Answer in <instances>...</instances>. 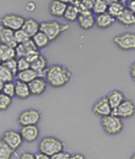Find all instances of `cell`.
<instances>
[{
    "label": "cell",
    "instance_id": "cb8c5ba5",
    "mask_svg": "<svg viewBox=\"0 0 135 159\" xmlns=\"http://www.w3.org/2000/svg\"><path fill=\"white\" fill-rule=\"evenodd\" d=\"M47 67H49V66H47V61H46V58L42 54H40V56H38L34 62L31 63V68H33L34 71L41 73L44 77H45L46 68Z\"/></svg>",
    "mask_w": 135,
    "mask_h": 159
},
{
    "label": "cell",
    "instance_id": "30bf717a",
    "mask_svg": "<svg viewBox=\"0 0 135 159\" xmlns=\"http://www.w3.org/2000/svg\"><path fill=\"white\" fill-rule=\"evenodd\" d=\"M92 113H95L96 116H100V118L113 113V109L109 104V101L107 99V95L96 101L95 104L92 105Z\"/></svg>",
    "mask_w": 135,
    "mask_h": 159
},
{
    "label": "cell",
    "instance_id": "681fc988",
    "mask_svg": "<svg viewBox=\"0 0 135 159\" xmlns=\"http://www.w3.org/2000/svg\"><path fill=\"white\" fill-rule=\"evenodd\" d=\"M125 1H128V0H124V2H125Z\"/></svg>",
    "mask_w": 135,
    "mask_h": 159
},
{
    "label": "cell",
    "instance_id": "f1b7e54d",
    "mask_svg": "<svg viewBox=\"0 0 135 159\" xmlns=\"http://www.w3.org/2000/svg\"><path fill=\"white\" fill-rule=\"evenodd\" d=\"M14 77H15L14 74L1 63V64H0V80H1L3 83H7V82H12Z\"/></svg>",
    "mask_w": 135,
    "mask_h": 159
},
{
    "label": "cell",
    "instance_id": "60d3db41",
    "mask_svg": "<svg viewBox=\"0 0 135 159\" xmlns=\"http://www.w3.org/2000/svg\"><path fill=\"white\" fill-rule=\"evenodd\" d=\"M35 157H36V159H51V156L42 152V151H38L37 153H35Z\"/></svg>",
    "mask_w": 135,
    "mask_h": 159
},
{
    "label": "cell",
    "instance_id": "7402d4cb",
    "mask_svg": "<svg viewBox=\"0 0 135 159\" xmlns=\"http://www.w3.org/2000/svg\"><path fill=\"white\" fill-rule=\"evenodd\" d=\"M107 99L109 101V104L112 107V109H116L118 105L121 104L123 102L124 100H125V97H124V93L119 90H113L108 93L107 95Z\"/></svg>",
    "mask_w": 135,
    "mask_h": 159
},
{
    "label": "cell",
    "instance_id": "ba28073f",
    "mask_svg": "<svg viewBox=\"0 0 135 159\" xmlns=\"http://www.w3.org/2000/svg\"><path fill=\"white\" fill-rule=\"evenodd\" d=\"M113 114L121 119H128L135 114V104L131 100H124L117 108L113 110Z\"/></svg>",
    "mask_w": 135,
    "mask_h": 159
},
{
    "label": "cell",
    "instance_id": "7bdbcfd3",
    "mask_svg": "<svg viewBox=\"0 0 135 159\" xmlns=\"http://www.w3.org/2000/svg\"><path fill=\"white\" fill-rule=\"evenodd\" d=\"M69 159H86V157L82 155V153H72V155H70Z\"/></svg>",
    "mask_w": 135,
    "mask_h": 159
},
{
    "label": "cell",
    "instance_id": "d590c367",
    "mask_svg": "<svg viewBox=\"0 0 135 159\" xmlns=\"http://www.w3.org/2000/svg\"><path fill=\"white\" fill-rule=\"evenodd\" d=\"M70 155H71V153L63 150V151H60V152L53 155V156L51 157V159H69Z\"/></svg>",
    "mask_w": 135,
    "mask_h": 159
},
{
    "label": "cell",
    "instance_id": "5b68a950",
    "mask_svg": "<svg viewBox=\"0 0 135 159\" xmlns=\"http://www.w3.org/2000/svg\"><path fill=\"white\" fill-rule=\"evenodd\" d=\"M41 119H42L41 111L36 110V109H27V110H24L23 112L19 113L17 118V123L20 127L37 125L41 121Z\"/></svg>",
    "mask_w": 135,
    "mask_h": 159
},
{
    "label": "cell",
    "instance_id": "f35d334b",
    "mask_svg": "<svg viewBox=\"0 0 135 159\" xmlns=\"http://www.w3.org/2000/svg\"><path fill=\"white\" fill-rule=\"evenodd\" d=\"M40 54H41V53H38V51L32 52L31 54H28L27 56H26V60L28 61L29 63H32V62H34V61L36 60L38 56H40Z\"/></svg>",
    "mask_w": 135,
    "mask_h": 159
},
{
    "label": "cell",
    "instance_id": "5bb4252c",
    "mask_svg": "<svg viewBox=\"0 0 135 159\" xmlns=\"http://www.w3.org/2000/svg\"><path fill=\"white\" fill-rule=\"evenodd\" d=\"M47 84L45 77H37L31 83H28L29 89H31V93L32 95H41L46 91Z\"/></svg>",
    "mask_w": 135,
    "mask_h": 159
},
{
    "label": "cell",
    "instance_id": "d6986e66",
    "mask_svg": "<svg viewBox=\"0 0 135 159\" xmlns=\"http://www.w3.org/2000/svg\"><path fill=\"white\" fill-rule=\"evenodd\" d=\"M115 21H116V18L113 17L112 15L108 14V12L97 15V17H96V26L100 29L108 28V27L113 26V24L115 23Z\"/></svg>",
    "mask_w": 135,
    "mask_h": 159
},
{
    "label": "cell",
    "instance_id": "f6af8a7d",
    "mask_svg": "<svg viewBox=\"0 0 135 159\" xmlns=\"http://www.w3.org/2000/svg\"><path fill=\"white\" fill-rule=\"evenodd\" d=\"M60 1L65 3V5H73V2H75V0H60Z\"/></svg>",
    "mask_w": 135,
    "mask_h": 159
},
{
    "label": "cell",
    "instance_id": "f907efd6",
    "mask_svg": "<svg viewBox=\"0 0 135 159\" xmlns=\"http://www.w3.org/2000/svg\"><path fill=\"white\" fill-rule=\"evenodd\" d=\"M0 64H1V61H0Z\"/></svg>",
    "mask_w": 135,
    "mask_h": 159
},
{
    "label": "cell",
    "instance_id": "f546056e",
    "mask_svg": "<svg viewBox=\"0 0 135 159\" xmlns=\"http://www.w3.org/2000/svg\"><path fill=\"white\" fill-rule=\"evenodd\" d=\"M108 10V5L106 2H104L103 0H95V5L92 8V12L96 15H101L107 12Z\"/></svg>",
    "mask_w": 135,
    "mask_h": 159
},
{
    "label": "cell",
    "instance_id": "d4e9b609",
    "mask_svg": "<svg viewBox=\"0 0 135 159\" xmlns=\"http://www.w3.org/2000/svg\"><path fill=\"white\" fill-rule=\"evenodd\" d=\"M33 42H34L35 46L37 47V49H42L45 48L46 46L51 43V40L49 39V37L44 34L43 31H38L37 34H35L34 36L32 37Z\"/></svg>",
    "mask_w": 135,
    "mask_h": 159
},
{
    "label": "cell",
    "instance_id": "9a60e30c",
    "mask_svg": "<svg viewBox=\"0 0 135 159\" xmlns=\"http://www.w3.org/2000/svg\"><path fill=\"white\" fill-rule=\"evenodd\" d=\"M16 55H17V58L19 57H26L28 54H31L32 52H35V51H38L37 47L35 46L34 42L33 39L31 38L29 40L25 42L23 44H18L17 47H16Z\"/></svg>",
    "mask_w": 135,
    "mask_h": 159
},
{
    "label": "cell",
    "instance_id": "3957f363",
    "mask_svg": "<svg viewBox=\"0 0 135 159\" xmlns=\"http://www.w3.org/2000/svg\"><path fill=\"white\" fill-rule=\"evenodd\" d=\"M63 150L64 142L55 137H44L38 142V151H42L51 157Z\"/></svg>",
    "mask_w": 135,
    "mask_h": 159
},
{
    "label": "cell",
    "instance_id": "8992f818",
    "mask_svg": "<svg viewBox=\"0 0 135 159\" xmlns=\"http://www.w3.org/2000/svg\"><path fill=\"white\" fill-rule=\"evenodd\" d=\"M113 42L122 51H133L135 49V33L126 31L118 34L113 38Z\"/></svg>",
    "mask_w": 135,
    "mask_h": 159
},
{
    "label": "cell",
    "instance_id": "bcb514c9",
    "mask_svg": "<svg viewBox=\"0 0 135 159\" xmlns=\"http://www.w3.org/2000/svg\"><path fill=\"white\" fill-rule=\"evenodd\" d=\"M104 2H106L108 6H109L110 3H113V2H115V1H118V0H103Z\"/></svg>",
    "mask_w": 135,
    "mask_h": 159
},
{
    "label": "cell",
    "instance_id": "c3c4849f",
    "mask_svg": "<svg viewBox=\"0 0 135 159\" xmlns=\"http://www.w3.org/2000/svg\"><path fill=\"white\" fill-rule=\"evenodd\" d=\"M131 159H135V152H134V153H133L132 156H131Z\"/></svg>",
    "mask_w": 135,
    "mask_h": 159
},
{
    "label": "cell",
    "instance_id": "836d02e7",
    "mask_svg": "<svg viewBox=\"0 0 135 159\" xmlns=\"http://www.w3.org/2000/svg\"><path fill=\"white\" fill-rule=\"evenodd\" d=\"M2 93L6 94V95H8V97H10V98H14L15 97V83L14 82L5 83Z\"/></svg>",
    "mask_w": 135,
    "mask_h": 159
},
{
    "label": "cell",
    "instance_id": "6da1fadb",
    "mask_svg": "<svg viewBox=\"0 0 135 159\" xmlns=\"http://www.w3.org/2000/svg\"><path fill=\"white\" fill-rule=\"evenodd\" d=\"M72 79V72L69 67L60 64H53L46 68L45 80L52 88L61 89L69 84Z\"/></svg>",
    "mask_w": 135,
    "mask_h": 159
},
{
    "label": "cell",
    "instance_id": "7dc6e473",
    "mask_svg": "<svg viewBox=\"0 0 135 159\" xmlns=\"http://www.w3.org/2000/svg\"><path fill=\"white\" fill-rule=\"evenodd\" d=\"M3 85H5V83L0 80V93H2V90H3Z\"/></svg>",
    "mask_w": 135,
    "mask_h": 159
},
{
    "label": "cell",
    "instance_id": "603a6c76",
    "mask_svg": "<svg viewBox=\"0 0 135 159\" xmlns=\"http://www.w3.org/2000/svg\"><path fill=\"white\" fill-rule=\"evenodd\" d=\"M23 30H25L29 35V37L32 38L35 34H37L40 31V23L37 20L33 19V18L25 19V23L23 25Z\"/></svg>",
    "mask_w": 135,
    "mask_h": 159
},
{
    "label": "cell",
    "instance_id": "d6a6232c",
    "mask_svg": "<svg viewBox=\"0 0 135 159\" xmlns=\"http://www.w3.org/2000/svg\"><path fill=\"white\" fill-rule=\"evenodd\" d=\"M2 64L6 66V67L8 68L9 71L12 72V74H14L15 76L17 75V73H18L17 58H12V60H9V61H7V62H3Z\"/></svg>",
    "mask_w": 135,
    "mask_h": 159
},
{
    "label": "cell",
    "instance_id": "e575fe53",
    "mask_svg": "<svg viewBox=\"0 0 135 159\" xmlns=\"http://www.w3.org/2000/svg\"><path fill=\"white\" fill-rule=\"evenodd\" d=\"M17 66H18V72L26 71L31 68V63L26 60V57H19L17 58Z\"/></svg>",
    "mask_w": 135,
    "mask_h": 159
},
{
    "label": "cell",
    "instance_id": "277c9868",
    "mask_svg": "<svg viewBox=\"0 0 135 159\" xmlns=\"http://www.w3.org/2000/svg\"><path fill=\"white\" fill-rule=\"evenodd\" d=\"M101 127H103L104 131L109 136H115L118 134L123 130L124 123L123 119L118 118V116H114V114H109V116H103L100 120Z\"/></svg>",
    "mask_w": 135,
    "mask_h": 159
},
{
    "label": "cell",
    "instance_id": "4316f807",
    "mask_svg": "<svg viewBox=\"0 0 135 159\" xmlns=\"http://www.w3.org/2000/svg\"><path fill=\"white\" fill-rule=\"evenodd\" d=\"M125 8H126V7L124 6L123 2H121V1H115V2L110 3L109 6H108V10H107V12L112 15L113 17L117 18L118 16L124 11V9Z\"/></svg>",
    "mask_w": 135,
    "mask_h": 159
},
{
    "label": "cell",
    "instance_id": "7c38bea8",
    "mask_svg": "<svg viewBox=\"0 0 135 159\" xmlns=\"http://www.w3.org/2000/svg\"><path fill=\"white\" fill-rule=\"evenodd\" d=\"M78 23H79V26L81 28L84 30L91 29L96 25V18L94 17V12L90 10L80 12L79 17H78Z\"/></svg>",
    "mask_w": 135,
    "mask_h": 159
},
{
    "label": "cell",
    "instance_id": "2e32d148",
    "mask_svg": "<svg viewBox=\"0 0 135 159\" xmlns=\"http://www.w3.org/2000/svg\"><path fill=\"white\" fill-rule=\"evenodd\" d=\"M32 95L31 89L27 83H24L22 81H16L15 82V97L20 100L28 99Z\"/></svg>",
    "mask_w": 135,
    "mask_h": 159
},
{
    "label": "cell",
    "instance_id": "9c48e42d",
    "mask_svg": "<svg viewBox=\"0 0 135 159\" xmlns=\"http://www.w3.org/2000/svg\"><path fill=\"white\" fill-rule=\"evenodd\" d=\"M1 139L6 142L7 145L12 148L15 152L19 149L20 146L23 145V142H24L23 137H22L20 132H19V131H16V130H7V131H5V134H3V136H2V138H1Z\"/></svg>",
    "mask_w": 135,
    "mask_h": 159
},
{
    "label": "cell",
    "instance_id": "b9f144b4",
    "mask_svg": "<svg viewBox=\"0 0 135 159\" xmlns=\"http://www.w3.org/2000/svg\"><path fill=\"white\" fill-rule=\"evenodd\" d=\"M127 9H129L132 12H134L135 14V0H128L127 1Z\"/></svg>",
    "mask_w": 135,
    "mask_h": 159
},
{
    "label": "cell",
    "instance_id": "44dd1931",
    "mask_svg": "<svg viewBox=\"0 0 135 159\" xmlns=\"http://www.w3.org/2000/svg\"><path fill=\"white\" fill-rule=\"evenodd\" d=\"M16 57L17 55H16V49L14 47L6 45V44H0V61L1 63L16 58Z\"/></svg>",
    "mask_w": 135,
    "mask_h": 159
},
{
    "label": "cell",
    "instance_id": "ffe728a7",
    "mask_svg": "<svg viewBox=\"0 0 135 159\" xmlns=\"http://www.w3.org/2000/svg\"><path fill=\"white\" fill-rule=\"evenodd\" d=\"M116 20L124 27H131V26L135 25V14L131 11L129 9L125 8L124 11L116 18Z\"/></svg>",
    "mask_w": 135,
    "mask_h": 159
},
{
    "label": "cell",
    "instance_id": "1f68e13d",
    "mask_svg": "<svg viewBox=\"0 0 135 159\" xmlns=\"http://www.w3.org/2000/svg\"><path fill=\"white\" fill-rule=\"evenodd\" d=\"M29 39H31L29 35L27 34L25 30H23V28L15 31V40H16V43L17 44H23Z\"/></svg>",
    "mask_w": 135,
    "mask_h": 159
},
{
    "label": "cell",
    "instance_id": "ab89813d",
    "mask_svg": "<svg viewBox=\"0 0 135 159\" xmlns=\"http://www.w3.org/2000/svg\"><path fill=\"white\" fill-rule=\"evenodd\" d=\"M25 10L27 12H34L35 10H36V5H35V2H33V1H28V2L26 3Z\"/></svg>",
    "mask_w": 135,
    "mask_h": 159
},
{
    "label": "cell",
    "instance_id": "e0dca14e",
    "mask_svg": "<svg viewBox=\"0 0 135 159\" xmlns=\"http://www.w3.org/2000/svg\"><path fill=\"white\" fill-rule=\"evenodd\" d=\"M66 7H68V5L61 2L60 0H52L49 6V11L53 17L61 18L64 16Z\"/></svg>",
    "mask_w": 135,
    "mask_h": 159
},
{
    "label": "cell",
    "instance_id": "7a4b0ae2",
    "mask_svg": "<svg viewBox=\"0 0 135 159\" xmlns=\"http://www.w3.org/2000/svg\"><path fill=\"white\" fill-rule=\"evenodd\" d=\"M66 29H69V25L61 24L58 20H45L40 23V30L43 31L51 42L56 39Z\"/></svg>",
    "mask_w": 135,
    "mask_h": 159
},
{
    "label": "cell",
    "instance_id": "4dcf8cb0",
    "mask_svg": "<svg viewBox=\"0 0 135 159\" xmlns=\"http://www.w3.org/2000/svg\"><path fill=\"white\" fill-rule=\"evenodd\" d=\"M12 103V98L8 97L6 94L0 93V112L8 110V108Z\"/></svg>",
    "mask_w": 135,
    "mask_h": 159
},
{
    "label": "cell",
    "instance_id": "74e56055",
    "mask_svg": "<svg viewBox=\"0 0 135 159\" xmlns=\"http://www.w3.org/2000/svg\"><path fill=\"white\" fill-rule=\"evenodd\" d=\"M19 159H36V157H35V153L31 151H23L20 153Z\"/></svg>",
    "mask_w": 135,
    "mask_h": 159
},
{
    "label": "cell",
    "instance_id": "8fae6325",
    "mask_svg": "<svg viewBox=\"0 0 135 159\" xmlns=\"http://www.w3.org/2000/svg\"><path fill=\"white\" fill-rule=\"evenodd\" d=\"M19 132L22 134V137H23L24 142H27V143L35 142L40 137V128H38L37 125L20 127Z\"/></svg>",
    "mask_w": 135,
    "mask_h": 159
},
{
    "label": "cell",
    "instance_id": "ee69618b",
    "mask_svg": "<svg viewBox=\"0 0 135 159\" xmlns=\"http://www.w3.org/2000/svg\"><path fill=\"white\" fill-rule=\"evenodd\" d=\"M129 75H131L132 80L135 82V62H133V64L129 67Z\"/></svg>",
    "mask_w": 135,
    "mask_h": 159
},
{
    "label": "cell",
    "instance_id": "8d00e7d4",
    "mask_svg": "<svg viewBox=\"0 0 135 159\" xmlns=\"http://www.w3.org/2000/svg\"><path fill=\"white\" fill-rule=\"evenodd\" d=\"M81 2L86 8V10L92 11V8H94V5H95V0H81Z\"/></svg>",
    "mask_w": 135,
    "mask_h": 159
},
{
    "label": "cell",
    "instance_id": "83f0119b",
    "mask_svg": "<svg viewBox=\"0 0 135 159\" xmlns=\"http://www.w3.org/2000/svg\"><path fill=\"white\" fill-rule=\"evenodd\" d=\"M14 155L15 151L2 139H0V159H12Z\"/></svg>",
    "mask_w": 135,
    "mask_h": 159
},
{
    "label": "cell",
    "instance_id": "4fadbf2b",
    "mask_svg": "<svg viewBox=\"0 0 135 159\" xmlns=\"http://www.w3.org/2000/svg\"><path fill=\"white\" fill-rule=\"evenodd\" d=\"M0 44H6L16 48L18 44L15 40V31L6 28L0 24Z\"/></svg>",
    "mask_w": 135,
    "mask_h": 159
},
{
    "label": "cell",
    "instance_id": "ac0fdd59",
    "mask_svg": "<svg viewBox=\"0 0 135 159\" xmlns=\"http://www.w3.org/2000/svg\"><path fill=\"white\" fill-rule=\"evenodd\" d=\"M17 81H22L24 83H31L32 81H34L35 79H37V77H44L43 75L38 72L34 71L33 68H28V70H26V71H22V72H18L17 75Z\"/></svg>",
    "mask_w": 135,
    "mask_h": 159
},
{
    "label": "cell",
    "instance_id": "52a82bcc",
    "mask_svg": "<svg viewBox=\"0 0 135 159\" xmlns=\"http://www.w3.org/2000/svg\"><path fill=\"white\" fill-rule=\"evenodd\" d=\"M24 23H25V18L23 16H20V15L16 14H7L0 19V24L3 27L12 29L14 31L23 28Z\"/></svg>",
    "mask_w": 135,
    "mask_h": 159
},
{
    "label": "cell",
    "instance_id": "484cf974",
    "mask_svg": "<svg viewBox=\"0 0 135 159\" xmlns=\"http://www.w3.org/2000/svg\"><path fill=\"white\" fill-rule=\"evenodd\" d=\"M79 10L75 8L73 5H68L65 9V12H64V16L63 18L66 20V21H69V23H75L78 20V17H79Z\"/></svg>",
    "mask_w": 135,
    "mask_h": 159
}]
</instances>
